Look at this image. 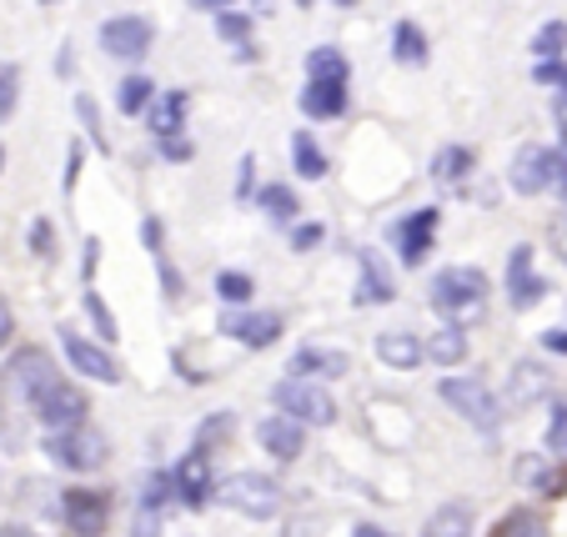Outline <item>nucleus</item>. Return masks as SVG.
I'll return each instance as SVG.
<instances>
[{"label":"nucleus","mask_w":567,"mask_h":537,"mask_svg":"<svg viewBox=\"0 0 567 537\" xmlns=\"http://www.w3.org/2000/svg\"><path fill=\"white\" fill-rule=\"evenodd\" d=\"M487 307V271L477 267H447L432 277V312H442L447 322L477 317Z\"/></svg>","instance_id":"f257e3e1"},{"label":"nucleus","mask_w":567,"mask_h":537,"mask_svg":"<svg viewBox=\"0 0 567 537\" xmlns=\"http://www.w3.org/2000/svg\"><path fill=\"white\" fill-rule=\"evenodd\" d=\"M45 457L65 473H96L106 467L111 457V442L106 432H96L91 422H75V427H61V432H45Z\"/></svg>","instance_id":"f03ea898"},{"label":"nucleus","mask_w":567,"mask_h":537,"mask_svg":"<svg viewBox=\"0 0 567 537\" xmlns=\"http://www.w3.org/2000/svg\"><path fill=\"white\" fill-rule=\"evenodd\" d=\"M216 503L241 513V517H251V523H261V517L281 513V487L271 483L267 473H231L221 487H216Z\"/></svg>","instance_id":"7ed1b4c3"},{"label":"nucleus","mask_w":567,"mask_h":537,"mask_svg":"<svg viewBox=\"0 0 567 537\" xmlns=\"http://www.w3.org/2000/svg\"><path fill=\"white\" fill-rule=\"evenodd\" d=\"M437 397L447 402L452 412H462L472 427H482V432L503 427V402H497L493 392H487V382H477V376H442Z\"/></svg>","instance_id":"20e7f679"},{"label":"nucleus","mask_w":567,"mask_h":537,"mask_svg":"<svg viewBox=\"0 0 567 537\" xmlns=\"http://www.w3.org/2000/svg\"><path fill=\"white\" fill-rule=\"evenodd\" d=\"M271 402H277L287 417H297L301 427H332L337 422V402L327 397V388H317L311 376H287V382H277Z\"/></svg>","instance_id":"39448f33"},{"label":"nucleus","mask_w":567,"mask_h":537,"mask_svg":"<svg viewBox=\"0 0 567 537\" xmlns=\"http://www.w3.org/2000/svg\"><path fill=\"white\" fill-rule=\"evenodd\" d=\"M31 412L35 422H41L45 432H61V427H75V422H86V397H81V388H71V382H61V376H51L41 392H31Z\"/></svg>","instance_id":"423d86ee"},{"label":"nucleus","mask_w":567,"mask_h":537,"mask_svg":"<svg viewBox=\"0 0 567 537\" xmlns=\"http://www.w3.org/2000/svg\"><path fill=\"white\" fill-rule=\"evenodd\" d=\"M51 376H55L51 352H45V347H21V352H11L6 372H0V392H6V397L31 402V392H41Z\"/></svg>","instance_id":"0eeeda50"},{"label":"nucleus","mask_w":567,"mask_h":537,"mask_svg":"<svg viewBox=\"0 0 567 537\" xmlns=\"http://www.w3.org/2000/svg\"><path fill=\"white\" fill-rule=\"evenodd\" d=\"M151 41H156V25H151L146 16H111V21L101 25V51L116 55V61H136V55H146Z\"/></svg>","instance_id":"6e6552de"},{"label":"nucleus","mask_w":567,"mask_h":537,"mask_svg":"<svg viewBox=\"0 0 567 537\" xmlns=\"http://www.w3.org/2000/svg\"><path fill=\"white\" fill-rule=\"evenodd\" d=\"M553 156L557 151H547V146H517V156H513V166H507V186H513L517 196H543V192H553Z\"/></svg>","instance_id":"1a4fd4ad"},{"label":"nucleus","mask_w":567,"mask_h":537,"mask_svg":"<svg viewBox=\"0 0 567 537\" xmlns=\"http://www.w3.org/2000/svg\"><path fill=\"white\" fill-rule=\"evenodd\" d=\"M61 347H65V362H71L81 376H91V382H106V388H116V382H121V366H116V357H111L106 347L86 342V337L71 332V327H61Z\"/></svg>","instance_id":"9d476101"},{"label":"nucleus","mask_w":567,"mask_h":537,"mask_svg":"<svg viewBox=\"0 0 567 537\" xmlns=\"http://www.w3.org/2000/svg\"><path fill=\"white\" fill-rule=\"evenodd\" d=\"M221 332L231 337V342H241L247 352H261V347L281 342L287 317H281V312H226L221 317Z\"/></svg>","instance_id":"9b49d317"},{"label":"nucleus","mask_w":567,"mask_h":537,"mask_svg":"<svg viewBox=\"0 0 567 537\" xmlns=\"http://www.w3.org/2000/svg\"><path fill=\"white\" fill-rule=\"evenodd\" d=\"M61 517L71 533L81 537H101L106 533V517H111V497L106 493H91V487H71L61 497Z\"/></svg>","instance_id":"f8f14e48"},{"label":"nucleus","mask_w":567,"mask_h":537,"mask_svg":"<svg viewBox=\"0 0 567 537\" xmlns=\"http://www.w3.org/2000/svg\"><path fill=\"white\" fill-rule=\"evenodd\" d=\"M437 221H442L437 206H422V211H412L408 221L396 226V257H402V267H422V261H427Z\"/></svg>","instance_id":"ddd939ff"},{"label":"nucleus","mask_w":567,"mask_h":537,"mask_svg":"<svg viewBox=\"0 0 567 537\" xmlns=\"http://www.w3.org/2000/svg\"><path fill=\"white\" fill-rule=\"evenodd\" d=\"M257 442L277 457V463H297L301 452H307V427H301L297 417H287V412H277V417H267L257 427Z\"/></svg>","instance_id":"4468645a"},{"label":"nucleus","mask_w":567,"mask_h":537,"mask_svg":"<svg viewBox=\"0 0 567 537\" xmlns=\"http://www.w3.org/2000/svg\"><path fill=\"white\" fill-rule=\"evenodd\" d=\"M357 307H386V301H396V281H392V271L382 267V257L377 251H362L357 257Z\"/></svg>","instance_id":"2eb2a0df"},{"label":"nucleus","mask_w":567,"mask_h":537,"mask_svg":"<svg viewBox=\"0 0 567 537\" xmlns=\"http://www.w3.org/2000/svg\"><path fill=\"white\" fill-rule=\"evenodd\" d=\"M172 483H176V493H182L186 507H206V497H212V463H206V447L186 452L182 463H176Z\"/></svg>","instance_id":"dca6fc26"},{"label":"nucleus","mask_w":567,"mask_h":537,"mask_svg":"<svg viewBox=\"0 0 567 537\" xmlns=\"http://www.w3.org/2000/svg\"><path fill=\"white\" fill-rule=\"evenodd\" d=\"M301 111L311 121H337L347 111V81H307L301 86Z\"/></svg>","instance_id":"f3484780"},{"label":"nucleus","mask_w":567,"mask_h":537,"mask_svg":"<svg viewBox=\"0 0 567 537\" xmlns=\"http://www.w3.org/2000/svg\"><path fill=\"white\" fill-rule=\"evenodd\" d=\"M291 376H347L352 372V357L347 352H327V347H301L297 357H291V366H287Z\"/></svg>","instance_id":"a211bd4d"},{"label":"nucleus","mask_w":567,"mask_h":537,"mask_svg":"<svg viewBox=\"0 0 567 537\" xmlns=\"http://www.w3.org/2000/svg\"><path fill=\"white\" fill-rule=\"evenodd\" d=\"M186 106H192V96L186 91H166V96H151L146 116H151V131L161 136H182L186 131Z\"/></svg>","instance_id":"6ab92c4d"},{"label":"nucleus","mask_w":567,"mask_h":537,"mask_svg":"<svg viewBox=\"0 0 567 537\" xmlns=\"http://www.w3.org/2000/svg\"><path fill=\"white\" fill-rule=\"evenodd\" d=\"M377 357H382L392 372H412V366H417L427 352H422V342L412 332H382V337H377Z\"/></svg>","instance_id":"aec40b11"},{"label":"nucleus","mask_w":567,"mask_h":537,"mask_svg":"<svg viewBox=\"0 0 567 537\" xmlns=\"http://www.w3.org/2000/svg\"><path fill=\"white\" fill-rule=\"evenodd\" d=\"M422 352L437 366H457L462 357H467V332H462V322H447L442 332H432V342H422Z\"/></svg>","instance_id":"412c9836"},{"label":"nucleus","mask_w":567,"mask_h":537,"mask_svg":"<svg viewBox=\"0 0 567 537\" xmlns=\"http://www.w3.org/2000/svg\"><path fill=\"white\" fill-rule=\"evenodd\" d=\"M291 162H297L301 182H321V176H327V151L311 141V131H297V136H291Z\"/></svg>","instance_id":"4be33fe9"},{"label":"nucleus","mask_w":567,"mask_h":537,"mask_svg":"<svg viewBox=\"0 0 567 537\" xmlns=\"http://www.w3.org/2000/svg\"><path fill=\"white\" fill-rule=\"evenodd\" d=\"M422 537H472V507H462V503L437 507L427 517V527H422Z\"/></svg>","instance_id":"5701e85b"},{"label":"nucleus","mask_w":567,"mask_h":537,"mask_svg":"<svg viewBox=\"0 0 567 537\" xmlns=\"http://www.w3.org/2000/svg\"><path fill=\"white\" fill-rule=\"evenodd\" d=\"M392 55L402 65H427V35H422L417 21H396L392 31Z\"/></svg>","instance_id":"b1692460"},{"label":"nucleus","mask_w":567,"mask_h":537,"mask_svg":"<svg viewBox=\"0 0 567 537\" xmlns=\"http://www.w3.org/2000/svg\"><path fill=\"white\" fill-rule=\"evenodd\" d=\"M472 162H477V156H472L467 146H442L437 156H432V182H442V186H457L462 176L472 172Z\"/></svg>","instance_id":"393cba45"},{"label":"nucleus","mask_w":567,"mask_h":537,"mask_svg":"<svg viewBox=\"0 0 567 537\" xmlns=\"http://www.w3.org/2000/svg\"><path fill=\"white\" fill-rule=\"evenodd\" d=\"M547 392V372L537 362H517L513 366V388H507V397L523 407V402H537Z\"/></svg>","instance_id":"a878e982"},{"label":"nucleus","mask_w":567,"mask_h":537,"mask_svg":"<svg viewBox=\"0 0 567 537\" xmlns=\"http://www.w3.org/2000/svg\"><path fill=\"white\" fill-rule=\"evenodd\" d=\"M257 202H261V211H267L271 221H291V216L301 211L297 192H291L287 182H271V186H261V192H257Z\"/></svg>","instance_id":"bb28decb"},{"label":"nucleus","mask_w":567,"mask_h":537,"mask_svg":"<svg viewBox=\"0 0 567 537\" xmlns=\"http://www.w3.org/2000/svg\"><path fill=\"white\" fill-rule=\"evenodd\" d=\"M307 81H347V55L337 45H317L307 55Z\"/></svg>","instance_id":"cd10ccee"},{"label":"nucleus","mask_w":567,"mask_h":537,"mask_svg":"<svg viewBox=\"0 0 567 537\" xmlns=\"http://www.w3.org/2000/svg\"><path fill=\"white\" fill-rule=\"evenodd\" d=\"M151 96H156V86H151L146 75H126L116 86V111L121 116H141V111L151 106Z\"/></svg>","instance_id":"c85d7f7f"},{"label":"nucleus","mask_w":567,"mask_h":537,"mask_svg":"<svg viewBox=\"0 0 567 537\" xmlns=\"http://www.w3.org/2000/svg\"><path fill=\"white\" fill-rule=\"evenodd\" d=\"M81 307H86V317H91V327H96V332H101V342H116V317H111V307H106V301H101V291L96 287H91V281H86V291H81Z\"/></svg>","instance_id":"c756f323"},{"label":"nucleus","mask_w":567,"mask_h":537,"mask_svg":"<svg viewBox=\"0 0 567 537\" xmlns=\"http://www.w3.org/2000/svg\"><path fill=\"white\" fill-rule=\"evenodd\" d=\"M533 55L537 61H563L567 55V21H547L543 31L533 35Z\"/></svg>","instance_id":"7c9ffc66"},{"label":"nucleus","mask_w":567,"mask_h":537,"mask_svg":"<svg viewBox=\"0 0 567 537\" xmlns=\"http://www.w3.org/2000/svg\"><path fill=\"white\" fill-rule=\"evenodd\" d=\"M251 291H257V281L247 277V271H216V297L231 301V307H247Z\"/></svg>","instance_id":"2f4dec72"},{"label":"nucleus","mask_w":567,"mask_h":537,"mask_svg":"<svg viewBox=\"0 0 567 537\" xmlns=\"http://www.w3.org/2000/svg\"><path fill=\"white\" fill-rule=\"evenodd\" d=\"M16 101H21V65L0 61V126L16 116Z\"/></svg>","instance_id":"473e14b6"},{"label":"nucleus","mask_w":567,"mask_h":537,"mask_svg":"<svg viewBox=\"0 0 567 537\" xmlns=\"http://www.w3.org/2000/svg\"><path fill=\"white\" fill-rule=\"evenodd\" d=\"M507 291H513V307H517V312H527V307H537V301L547 297V281L537 277V271H527V277L507 281Z\"/></svg>","instance_id":"72a5a7b5"},{"label":"nucleus","mask_w":567,"mask_h":537,"mask_svg":"<svg viewBox=\"0 0 567 537\" xmlns=\"http://www.w3.org/2000/svg\"><path fill=\"white\" fill-rule=\"evenodd\" d=\"M75 116H81V126H86V136H91V146L96 151H111V141H106V131H101V111H96V101L81 91L75 96Z\"/></svg>","instance_id":"f704fd0d"},{"label":"nucleus","mask_w":567,"mask_h":537,"mask_svg":"<svg viewBox=\"0 0 567 537\" xmlns=\"http://www.w3.org/2000/svg\"><path fill=\"white\" fill-rule=\"evenodd\" d=\"M503 537H553V533H547L543 513H527V507H517V513L503 523Z\"/></svg>","instance_id":"c9c22d12"},{"label":"nucleus","mask_w":567,"mask_h":537,"mask_svg":"<svg viewBox=\"0 0 567 537\" xmlns=\"http://www.w3.org/2000/svg\"><path fill=\"white\" fill-rule=\"evenodd\" d=\"M216 35H221V41L247 45V41H251V16H241V11H216Z\"/></svg>","instance_id":"e433bc0d"},{"label":"nucleus","mask_w":567,"mask_h":537,"mask_svg":"<svg viewBox=\"0 0 567 537\" xmlns=\"http://www.w3.org/2000/svg\"><path fill=\"white\" fill-rule=\"evenodd\" d=\"M547 452H553V457H567V402L553 412V422H547Z\"/></svg>","instance_id":"4c0bfd02"},{"label":"nucleus","mask_w":567,"mask_h":537,"mask_svg":"<svg viewBox=\"0 0 567 537\" xmlns=\"http://www.w3.org/2000/svg\"><path fill=\"white\" fill-rule=\"evenodd\" d=\"M31 251H35V257H45V261L55 257V226L45 221V216H41V221H31Z\"/></svg>","instance_id":"58836bf2"},{"label":"nucleus","mask_w":567,"mask_h":537,"mask_svg":"<svg viewBox=\"0 0 567 537\" xmlns=\"http://www.w3.org/2000/svg\"><path fill=\"white\" fill-rule=\"evenodd\" d=\"M537 81H543V86H567V65L563 61H537Z\"/></svg>","instance_id":"ea45409f"},{"label":"nucleus","mask_w":567,"mask_h":537,"mask_svg":"<svg viewBox=\"0 0 567 537\" xmlns=\"http://www.w3.org/2000/svg\"><path fill=\"white\" fill-rule=\"evenodd\" d=\"M321 237H327V226H317V221H311V226H297V231H291V247H297V251H311Z\"/></svg>","instance_id":"a19ab883"},{"label":"nucleus","mask_w":567,"mask_h":537,"mask_svg":"<svg viewBox=\"0 0 567 537\" xmlns=\"http://www.w3.org/2000/svg\"><path fill=\"white\" fill-rule=\"evenodd\" d=\"M236 172H241V176H236V202H247L251 186H257V176H251V172H257V162H251V156H241V166H236Z\"/></svg>","instance_id":"79ce46f5"},{"label":"nucleus","mask_w":567,"mask_h":537,"mask_svg":"<svg viewBox=\"0 0 567 537\" xmlns=\"http://www.w3.org/2000/svg\"><path fill=\"white\" fill-rule=\"evenodd\" d=\"M527 271H533V247H513V257H507V281L527 277Z\"/></svg>","instance_id":"37998d69"},{"label":"nucleus","mask_w":567,"mask_h":537,"mask_svg":"<svg viewBox=\"0 0 567 537\" xmlns=\"http://www.w3.org/2000/svg\"><path fill=\"white\" fill-rule=\"evenodd\" d=\"M156 146H161V156H172V162H186V156H192V141H182V136H161Z\"/></svg>","instance_id":"c03bdc74"},{"label":"nucleus","mask_w":567,"mask_h":537,"mask_svg":"<svg viewBox=\"0 0 567 537\" xmlns=\"http://www.w3.org/2000/svg\"><path fill=\"white\" fill-rule=\"evenodd\" d=\"M96 261H101V237H86V257H81V281L96 277Z\"/></svg>","instance_id":"a18cd8bd"},{"label":"nucleus","mask_w":567,"mask_h":537,"mask_svg":"<svg viewBox=\"0 0 567 537\" xmlns=\"http://www.w3.org/2000/svg\"><path fill=\"white\" fill-rule=\"evenodd\" d=\"M226 432H231V412H221V417H216L212 427H202V447H212V442H221Z\"/></svg>","instance_id":"49530a36"},{"label":"nucleus","mask_w":567,"mask_h":537,"mask_svg":"<svg viewBox=\"0 0 567 537\" xmlns=\"http://www.w3.org/2000/svg\"><path fill=\"white\" fill-rule=\"evenodd\" d=\"M543 347H547V352H563L567 357V327H553V332H543Z\"/></svg>","instance_id":"de8ad7c7"},{"label":"nucleus","mask_w":567,"mask_h":537,"mask_svg":"<svg viewBox=\"0 0 567 537\" xmlns=\"http://www.w3.org/2000/svg\"><path fill=\"white\" fill-rule=\"evenodd\" d=\"M136 537H156V507H141V517H136Z\"/></svg>","instance_id":"09e8293b"},{"label":"nucleus","mask_w":567,"mask_h":537,"mask_svg":"<svg viewBox=\"0 0 567 537\" xmlns=\"http://www.w3.org/2000/svg\"><path fill=\"white\" fill-rule=\"evenodd\" d=\"M11 332H16V317H11V307H6V297H0V347L11 342Z\"/></svg>","instance_id":"8fccbe9b"},{"label":"nucleus","mask_w":567,"mask_h":537,"mask_svg":"<svg viewBox=\"0 0 567 537\" xmlns=\"http://www.w3.org/2000/svg\"><path fill=\"white\" fill-rule=\"evenodd\" d=\"M75 172H81V146H71V162H65V192L75 186Z\"/></svg>","instance_id":"3c124183"},{"label":"nucleus","mask_w":567,"mask_h":537,"mask_svg":"<svg viewBox=\"0 0 567 537\" xmlns=\"http://www.w3.org/2000/svg\"><path fill=\"white\" fill-rule=\"evenodd\" d=\"M192 6H196V11H231L236 0H192Z\"/></svg>","instance_id":"603ef678"},{"label":"nucleus","mask_w":567,"mask_h":537,"mask_svg":"<svg viewBox=\"0 0 567 537\" xmlns=\"http://www.w3.org/2000/svg\"><path fill=\"white\" fill-rule=\"evenodd\" d=\"M0 537H35L31 527H21V523H0Z\"/></svg>","instance_id":"864d4df0"},{"label":"nucleus","mask_w":567,"mask_h":537,"mask_svg":"<svg viewBox=\"0 0 567 537\" xmlns=\"http://www.w3.org/2000/svg\"><path fill=\"white\" fill-rule=\"evenodd\" d=\"M557 126H563V141H567V86H563V96H557Z\"/></svg>","instance_id":"5fc2aeb1"},{"label":"nucleus","mask_w":567,"mask_h":537,"mask_svg":"<svg viewBox=\"0 0 567 537\" xmlns=\"http://www.w3.org/2000/svg\"><path fill=\"white\" fill-rule=\"evenodd\" d=\"M557 247H563V261H567V211H563V226H557Z\"/></svg>","instance_id":"6e6d98bb"},{"label":"nucleus","mask_w":567,"mask_h":537,"mask_svg":"<svg viewBox=\"0 0 567 537\" xmlns=\"http://www.w3.org/2000/svg\"><path fill=\"white\" fill-rule=\"evenodd\" d=\"M352 537H386V533H382V527H357Z\"/></svg>","instance_id":"4d7b16f0"},{"label":"nucleus","mask_w":567,"mask_h":537,"mask_svg":"<svg viewBox=\"0 0 567 537\" xmlns=\"http://www.w3.org/2000/svg\"><path fill=\"white\" fill-rule=\"evenodd\" d=\"M0 172H6V146H0Z\"/></svg>","instance_id":"13d9d810"},{"label":"nucleus","mask_w":567,"mask_h":537,"mask_svg":"<svg viewBox=\"0 0 567 537\" xmlns=\"http://www.w3.org/2000/svg\"><path fill=\"white\" fill-rule=\"evenodd\" d=\"M332 6H357V0H332Z\"/></svg>","instance_id":"bf43d9fd"}]
</instances>
